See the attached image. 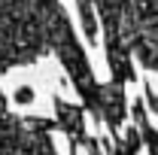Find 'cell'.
<instances>
[{"label": "cell", "mask_w": 158, "mask_h": 155, "mask_svg": "<svg viewBox=\"0 0 158 155\" xmlns=\"http://www.w3.org/2000/svg\"><path fill=\"white\" fill-rule=\"evenodd\" d=\"M15 100H19V103H27V100H34V91H31V88H19V91H15Z\"/></svg>", "instance_id": "7a4b0ae2"}, {"label": "cell", "mask_w": 158, "mask_h": 155, "mask_svg": "<svg viewBox=\"0 0 158 155\" xmlns=\"http://www.w3.org/2000/svg\"><path fill=\"white\" fill-rule=\"evenodd\" d=\"M58 0H0V73L34 64L49 52L46 19Z\"/></svg>", "instance_id": "6da1fadb"}]
</instances>
